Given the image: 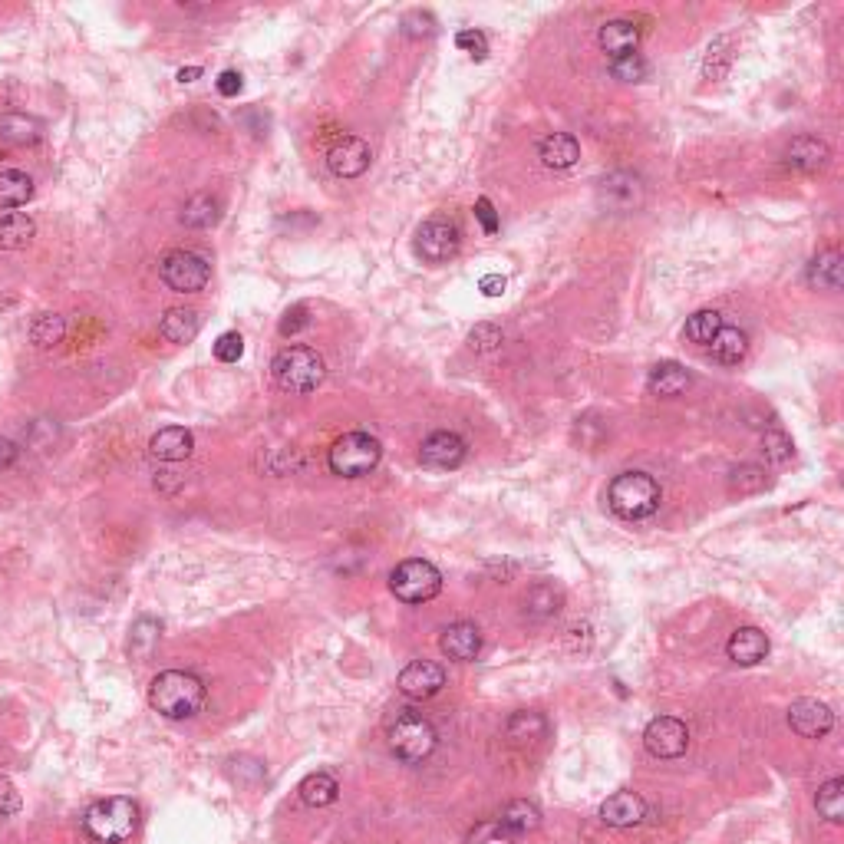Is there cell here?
I'll return each instance as SVG.
<instances>
[{
    "mask_svg": "<svg viewBox=\"0 0 844 844\" xmlns=\"http://www.w3.org/2000/svg\"><path fill=\"white\" fill-rule=\"evenodd\" d=\"M149 706L165 719H195L205 706V683L188 670H165L149 686Z\"/></svg>",
    "mask_w": 844,
    "mask_h": 844,
    "instance_id": "cell-1",
    "label": "cell"
},
{
    "mask_svg": "<svg viewBox=\"0 0 844 844\" xmlns=\"http://www.w3.org/2000/svg\"><path fill=\"white\" fill-rule=\"evenodd\" d=\"M660 502H663L660 485L647 472H620L617 479L607 485L610 512L624 521H643V518L657 515Z\"/></svg>",
    "mask_w": 844,
    "mask_h": 844,
    "instance_id": "cell-2",
    "label": "cell"
},
{
    "mask_svg": "<svg viewBox=\"0 0 844 844\" xmlns=\"http://www.w3.org/2000/svg\"><path fill=\"white\" fill-rule=\"evenodd\" d=\"M271 376H274V383L281 386L284 393L307 396V393H314L320 383H324L327 366H324V357H320L317 350L294 343V347H284V350L274 353Z\"/></svg>",
    "mask_w": 844,
    "mask_h": 844,
    "instance_id": "cell-3",
    "label": "cell"
},
{
    "mask_svg": "<svg viewBox=\"0 0 844 844\" xmlns=\"http://www.w3.org/2000/svg\"><path fill=\"white\" fill-rule=\"evenodd\" d=\"M83 828H86V835L99 844H122V841H129L132 835H136L139 808L132 798H122V795L99 798V802H93L90 808H86Z\"/></svg>",
    "mask_w": 844,
    "mask_h": 844,
    "instance_id": "cell-4",
    "label": "cell"
},
{
    "mask_svg": "<svg viewBox=\"0 0 844 844\" xmlns=\"http://www.w3.org/2000/svg\"><path fill=\"white\" fill-rule=\"evenodd\" d=\"M380 459H383V446L370 432H347L327 452L330 472L340 475V479H363V475H370L380 465Z\"/></svg>",
    "mask_w": 844,
    "mask_h": 844,
    "instance_id": "cell-5",
    "label": "cell"
},
{
    "mask_svg": "<svg viewBox=\"0 0 844 844\" xmlns=\"http://www.w3.org/2000/svg\"><path fill=\"white\" fill-rule=\"evenodd\" d=\"M386 742H390V749L399 762L406 765H419L426 762L432 752L439 746V736H436V726L429 723L426 716L419 713H399L390 732H386Z\"/></svg>",
    "mask_w": 844,
    "mask_h": 844,
    "instance_id": "cell-6",
    "label": "cell"
},
{
    "mask_svg": "<svg viewBox=\"0 0 844 844\" xmlns=\"http://www.w3.org/2000/svg\"><path fill=\"white\" fill-rule=\"evenodd\" d=\"M390 591L403 604H429L442 591V574L436 564L409 558L403 564H396V571L390 574Z\"/></svg>",
    "mask_w": 844,
    "mask_h": 844,
    "instance_id": "cell-7",
    "label": "cell"
},
{
    "mask_svg": "<svg viewBox=\"0 0 844 844\" xmlns=\"http://www.w3.org/2000/svg\"><path fill=\"white\" fill-rule=\"evenodd\" d=\"M159 277L175 294H198L211 281V264L198 251H172L162 258Z\"/></svg>",
    "mask_w": 844,
    "mask_h": 844,
    "instance_id": "cell-8",
    "label": "cell"
},
{
    "mask_svg": "<svg viewBox=\"0 0 844 844\" xmlns=\"http://www.w3.org/2000/svg\"><path fill=\"white\" fill-rule=\"evenodd\" d=\"M459 244H462V231L452 218L436 215V218L422 221L416 231V254L429 264H442V261L455 258V254H459Z\"/></svg>",
    "mask_w": 844,
    "mask_h": 844,
    "instance_id": "cell-9",
    "label": "cell"
},
{
    "mask_svg": "<svg viewBox=\"0 0 844 844\" xmlns=\"http://www.w3.org/2000/svg\"><path fill=\"white\" fill-rule=\"evenodd\" d=\"M643 746L653 759H680L690 749V729L673 716H657L643 729Z\"/></svg>",
    "mask_w": 844,
    "mask_h": 844,
    "instance_id": "cell-10",
    "label": "cell"
},
{
    "mask_svg": "<svg viewBox=\"0 0 844 844\" xmlns=\"http://www.w3.org/2000/svg\"><path fill=\"white\" fill-rule=\"evenodd\" d=\"M396 686L406 699H419L422 703V699H432L436 693H442V686H446V670L432 660H413L409 666H403Z\"/></svg>",
    "mask_w": 844,
    "mask_h": 844,
    "instance_id": "cell-11",
    "label": "cell"
},
{
    "mask_svg": "<svg viewBox=\"0 0 844 844\" xmlns=\"http://www.w3.org/2000/svg\"><path fill=\"white\" fill-rule=\"evenodd\" d=\"M465 452H469V446H465V439L459 432L442 429V432H432V436L422 439L419 462L429 465V469H459L465 462Z\"/></svg>",
    "mask_w": 844,
    "mask_h": 844,
    "instance_id": "cell-12",
    "label": "cell"
},
{
    "mask_svg": "<svg viewBox=\"0 0 844 844\" xmlns=\"http://www.w3.org/2000/svg\"><path fill=\"white\" fill-rule=\"evenodd\" d=\"M788 726L802 739H821L835 729V713L821 699H795L788 709Z\"/></svg>",
    "mask_w": 844,
    "mask_h": 844,
    "instance_id": "cell-13",
    "label": "cell"
},
{
    "mask_svg": "<svg viewBox=\"0 0 844 844\" xmlns=\"http://www.w3.org/2000/svg\"><path fill=\"white\" fill-rule=\"evenodd\" d=\"M370 159H373L370 146H366V142L357 139V136L337 139L330 146V152H327V165H330V172L337 175V179H360V175L370 169Z\"/></svg>",
    "mask_w": 844,
    "mask_h": 844,
    "instance_id": "cell-14",
    "label": "cell"
},
{
    "mask_svg": "<svg viewBox=\"0 0 844 844\" xmlns=\"http://www.w3.org/2000/svg\"><path fill=\"white\" fill-rule=\"evenodd\" d=\"M597 815L610 828H637L647 821V802L637 792H614L601 802Z\"/></svg>",
    "mask_w": 844,
    "mask_h": 844,
    "instance_id": "cell-15",
    "label": "cell"
},
{
    "mask_svg": "<svg viewBox=\"0 0 844 844\" xmlns=\"http://www.w3.org/2000/svg\"><path fill=\"white\" fill-rule=\"evenodd\" d=\"M439 650L446 653L449 660L455 663H469L479 657V650H482V633L475 624H452L442 630V637H439Z\"/></svg>",
    "mask_w": 844,
    "mask_h": 844,
    "instance_id": "cell-16",
    "label": "cell"
},
{
    "mask_svg": "<svg viewBox=\"0 0 844 844\" xmlns=\"http://www.w3.org/2000/svg\"><path fill=\"white\" fill-rule=\"evenodd\" d=\"M729 660L736 666H755L769 657V637L759 627H739L726 643Z\"/></svg>",
    "mask_w": 844,
    "mask_h": 844,
    "instance_id": "cell-17",
    "label": "cell"
},
{
    "mask_svg": "<svg viewBox=\"0 0 844 844\" xmlns=\"http://www.w3.org/2000/svg\"><path fill=\"white\" fill-rule=\"evenodd\" d=\"M597 40H601V50L610 60L630 57L640 47V27L633 20H607L601 33H597Z\"/></svg>",
    "mask_w": 844,
    "mask_h": 844,
    "instance_id": "cell-18",
    "label": "cell"
},
{
    "mask_svg": "<svg viewBox=\"0 0 844 844\" xmlns=\"http://www.w3.org/2000/svg\"><path fill=\"white\" fill-rule=\"evenodd\" d=\"M192 449H195L192 432L182 429V426H165L149 439L152 459H159V462H182L192 455Z\"/></svg>",
    "mask_w": 844,
    "mask_h": 844,
    "instance_id": "cell-19",
    "label": "cell"
},
{
    "mask_svg": "<svg viewBox=\"0 0 844 844\" xmlns=\"http://www.w3.org/2000/svg\"><path fill=\"white\" fill-rule=\"evenodd\" d=\"M785 162L788 169H798V172H818L821 165L828 162V146L815 136H798L788 142L785 149Z\"/></svg>",
    "mask_w": 844,
    "mask_h": 844,
    "instance_id": "cell-20",
    "label": "cell"
},
{
    "mask_svg": "<svg viewBox=\"0 0 844 844\" xmlns=\"http://www.w3.org/2000/svg\"><path fill=\"white\" fill-rule=\"evenodd\" d=\"M538 155L548 169H571V165L581 159V142H577L571 132H551L548 139H541Z\"/></svg>",
    "mask_w": 844,
    "mask_h": 844,
    "instance_id": "cell-21",
    "label": "cell"
},
{
    "mask_svg": "<svg viewBox=\"0 0 844 844\" xmlns=\"http://www.w3.org/2000/svg\"><path fill=\"white\" fill-rule=\"evenodd\" d=\"M690 383H693L690 373H686L680 363H657L647 376V390L660 399H673V396L686 393Z\"/></svg>",
    "mask_w": 844,
    "mask_h": 844,
    "instance_id": "cell-22",
    "label": "cell"
},
{
    "mask_svg": "<svg viewBox=\"0 0 844 844\" xmlns=\"http://www.w3.org/2000/svg\"><path fill=\"white\" fill-rule=\"evenodd\" d=\"M198 330H202V317H198V310H185V307L169 310L159 324V333L169 343H192L198 337Z\"/></svg>",
    "mask_w": 844,
    "mask_h": 844,
    "instance_id": "cell-23",
    "label": "cell"
},
{
    "mask_svg": "<svg viewBox=\"0 0 844 844\" xmlns=\"http://www.w3.org/2000/svg\"><path fill=\"white\" fill-rule=\"evenodd\" d=\"M498 821H502L512 835H531V831L541 828V808L535 802H528V798H515V802H508L502 808Z\"/></svg>",
    "mask_w": 844,
    "mask_h": 844,
    "instance_id": "cell-24",
    "label": "cell"
},
{
    "mask_svg": "<svg viewBox=\"0 0 844 844\" xmlns=\"http://www.w3.org/2000/svg\"><path fill=\"white\" fill-rule=\"evenodd\" d=\"M561 591L554 584L548 581H541L535 587H528V594H525V601H521V607H525V617L528 620H548L554 617L561 610Z\"/></svg>",
    "mask_w": 844,
    "mask_h": 844,
    "instance_id": "cell-25",
    "label": "cell"
},
{
    "mask_svg": "<svg viewBox=\"0 0 844 844\" xmlns=\"http://www.w3.org/2000/svg\"><path fill=\"white\" fill-rule=\"evenodd\" d=\"M37 235V221L30 215H20V211H10V215L0 218V248L7 251H20L27 248Z\"/></svg>",
    "mask_w": 844,
    "mask_h": 844,
    "instance_id": "cell-26",
    "label": "cell"
},
{
    "mask_svg": "<svg viewBox=\"0 0 844 844\" xmlns=\"http://www.w3.org/2000/svg\"><path fill=\"white\" fill-rule=\"evenodd\" d=\"M301 802L310 805V808H327L337 802V795H340V785L337 779H333L330 772H310L307 779L301 782Z\"/></svg>",
    "mask_w": 844,
    "mask_h": 844,
    "instance_id": "cell-27",
    "label": "cell"
},
{
    "mask_svg": "<svg viewBox=\"0 0 844 844\" xmlns=\"http://www.w3.org/2000/svg\"><path fill=\"white\" fill-rule=\"evenodd\" d=\"M43 126L27 113H4L0 116V139L14 142V146H33L40 139Z\"/></svg>",
    "mask_w": 844,
    "mask_h": 844,
    "instance_id": "cell-28",
    "label": "cell"
},
{
    "mask_svg": "<svg viewBox=\"0 0 844 844\" xmlns=\"http://www.w3.org/2000/svg\"><path fill=\"white\" fill-rule=\"evenodd\" d=\"M808 284L818 291H838L841 287V254L838 251H821L818 258L808 264Z\"/></svg>",
    "mask_w": 844,
    "mask_h": 844,
    "instance_id": "cell-29",
    "label": "cell"
},
{
    "mask_svg": "<svg viewBox=\"0 0 844 844\" xmlns=\"http://www.w3.org/2000/svg\"><path fill=\"white\" fill-rule=\"evenodd\" d=\"M33 198V179L20 169L0 172V208H20Z\"/></svg>",
    "mask_w": 844,
    "mask_h": 844,
    "instance_id": "cell-30",
    "label": "cell"
},
{
    "mask_svg": "<svg viewBox=\"0 0 844 844\" xmlns=\"http://www.w3.org/2000/svg\"><path fill=\"white\" fill-rule=\"evenodd\" d=\"M709 350H713V357L719 363H739L742 357H746V350H749V337L739 327H726L723 324L716 337H713V343H709Z\"/></svg>",
    "mask_w": 844,
    "mask_h": 844,
    "instance_id": "cell-31",
    "label": "cell"
},
{
    "mask_svg": "<svg viewBox=\"0 0 844 844\" xmlns=\"http://www.w3.org/2000/svg\"><path fill=\"white\" fill-rule=\"evenodd\" d=\"M182 225L185 228H211L218 225L221 211H218V198L211 195H192L188 202L182 205Z\"/></svg>",
    "mask_w": 844,
    "mask_h": 844,
    "instance_id": "cell-32",
    "label": "cell"
},
{
    "mask_svg": "<svg viewBox=\"0 0 844 844\" xmlns=\"http://www.w3.org/2000/svg\"><path fill=\"white\" fill-rule=\"evenodd\" d=\"M815 808H818L821 818L831 821V825H841L844 821V782L828 779L825 785H821L818 795H815Z\"/></svg>",
    "mask_w": 844,
    "mask_h": 844,
    "instance_id": "cell-33",
    "label": "cell"
},
{
    "mask_svg": "<svg viewBox=\"0 0 844 844\" xmlns=\"http://www.w3.org/2000/svg\"><path fill=\"white\" fill-rule=\"evenodd\" d=\"M159 620H152V617H139L136 624H132L129 630V653L136 660H149L152 657V650H155V643H159Z\"/></svg>",
    "mask_w": 844,
    "mask_h": 844,
    "instance_id": "cell-34",
    "label": "cell"
},
{
    "mask_svg": "<svg viewBox=\"0 0 844 844\" xmlns=\"http://www.w3.org/2000/svg\"><path fill=\"white\" fill-rule=\"evenodd\" d=\"M544 732H548V723H544L541 713H515L508 719V739L518 742V746H528V742H538L544 739Z\"/></svg>",
    "mask_w": 844,
    "mask_h": 844,
    "instance_id": "cell-35",
    "label": "cell"
},
{
    "mask_svg": "<svg viewBox=\"0 0 844 844\" xmlns=\"http://www.w3.org/2000/svg\"><path fill=\"white\" fill-rule=\"evenodd\" d=\"M719 327H723V317H719L716 310H696V314L686 320V340L709 347L713 337L719 333Z\"/></svg>",
    "mask_w": 844,
    "mask_h": 844,
    "instance_id": "cell-36",
    "label": "cell"
},
{
    "mask_svg": "<svg viewBox=\"0 0 844 844\" xmlns=\"http://www.w3.org/2000/svg\"><path fill=\"white\" fill-rule=\"evenodd\" d=\"M729 63H732V37H716L706 50V63H703L706 80H723L729 73Z\"/></svg>",
    "mask_w": 844,
    "mask_h": 844,
    "instance_id": "cell-37",
    "label": "cell"
},
{
    "mask_svg": "<svg viewBox=\"0 0 844 844\" xmlns=\"http://www.w3.org/2000/svg\"><path fill=\"white\" fill-rule=\"evenodd\" d=\"M66 333V320L60 314H40L37 320L30 324V340L37 343V347H57Z\"/></svg>",
    "mask_w": 844,
    "mask_h": 844,
    "instance_id": "cell-38",
    "label": "cell"
},
{
    "mask_svg": "<svg viewBox=\"0 0 844 844\" xmlns=\"http://www.w3.org/2000/svg\"><path fill=\"white\" fill-rule=\"evenodd\" d=\"M765 482L769 479H765V469H759V465H739V469L729 472L732 495H755V492H762Z\"/></svg>",
    "mask_w": 844,
    "mask_h": 844,
    "instance_id": "cell-39",
    "label": "cell"
},
{
    "mask_svg": "<svg viewBox=\"0 0 844 844\" xmlns=\"http://www.w3.org/2000/svg\"><path fill=\"white\" fill-rule=\"evenodd\" d=\"M650 66L647 60L640 57V53H630V57H620V60H610V76L620 83H640L647 80Z\"/></svg>",
    "mask_w": 844,
    "mask_h": 844,
    "instance_id": "cell-40",
    "label": "cell"
},
{
    "mask_svg": "<svg viewBox=\"0 0 844 844\" xmlns=\"http://www.w3.org/2000/svg\"><path fill=\"white\" fill-rule=\"evenodd\" d=\"M469 844H518V835H512L502 821H482L469 831Z\"/></svg>",
    "mask_w": 844,
    "mask_h": 844,
    "instance_id": "cell-41",
    "label": "cell"
},
{
    "mask_svg": "<svg viewBox=\"0 0 844 844\" xmlns=\"http://www.w3.org/2000/svg\"><path fill=\"white\" fill-rule=\"evenodd\" d=\"M762 446H765V455H769L772 462H788V459H792V452H795L792 439H788L785 432L775 429V426L762 436Z\"/></svg>",
    "mask_w": 844,
    "mask_h": 844,
    "instance_id": "cell-42",
    "label": "cell"
},
{
    "mask_svg": "<svg viewBox=\"0 0 844 844\" xmlns=\"http://www.w3.org/2000/svg\"><path fill=\"white\" fill-rule=\"evenodd\" d=\"M244 357V337L238 330H228V333H221V337L215 340V360L221 363H238Z\"/></svg>",
    "mask_w": 844,
    "mask_h": 844,
    "instance_id": "cell-43",
    "label": "cell"
},
{
    "mask_svg": "<svg viewBox=\"0 0 844 844\" xmlns=\"http://www.w3.org/2000/svg\"><path fill=\"white\" fill-rule=\"evenodd\" d=\"M455 47L465 50V53H472L475 60H485L488 40H485L482 30H459V33H455Z\"/></svg>",
    "mask_w": 844,
    "mask_h": 844,
    "instance_id": "cell-44",
    "label": "cell"
},
{
    "mask_svg": "<svg viewBox=\"0 0 844 844\" xmlns=\"http://www.w3.org/2000/svg\"><path fill=\"white\" fill-rule=\"evenodd\" d=\"M20 812V792L17 785L0 775V818H10Z\"/></svg>",
    "mask_w": 844,
    "mask_h": 844,
    "instance_id": "cell-45",
    "label": "cell"
},
{
    "mask_svg": "<svg viewBox=\"0 0 844 844\" xmlns=\"http://www.w3.org/2000/svg\"><path fill=\"white\" fill-rule=\"evenodd\" d=\"M307 324H310L307 307H304V304H297V307H291V310H287V314H284V320H281V333H284V337H294V333H301Z\"/></svg>",
    "mask_w": 844,
    "mask_h": 844,
    "instance_id": "cell-46",
    "label": "cell"
},
{
    "mask_svg": "<svg viewBox=\"0 0 844 844\" xmlns=\"http://www.w3.org/2000/svg\"><path fill=\"white\" fill-rule=\"evenodd\" d=\"M469 340H472L475 350H492V347H498V343H502V330L492 327V324H482V327L472 330Z\"/></svg>",
    "mask_w": 844,
    "mask_h": 844,
    "instance_id": "cell-47",
    "label": "cell"
},
{
    "mask_svg": "<svg viewBox=\"0 0 844 844\" xmlns=\"http://www.w3.org/2000/svg\"><path fill=\"white\" fill-rule=\"evenodd\" d=\"M475 218L482 221V228H485V235H495L498 231V218H495V205L488 202V198H479L475 202Z\"/></svg>",
    "mask_w": 844,
    "mask_h": 844,
    "instance_id": "cell-48",
    "label": "cell"
},
{
    "mask_svg": "<svg viewBox=\"0 0 844 844\" xmlns=\"http://www.w3.org/2000/svg\"><path fill=\"white\" fill-rule=\"evenodd\" d=\"M17 459H20L17 442H14V439H7V436H0V472L14 469V462H17Z\"/></svg>",
    "mask_w": 844,
    "mask_h": 844,
    "instance_id": "cell-49",
    "label": "cell"
},
{
    "mask_svg": "<svg viewBox=\"0 0 844 844\" xmlns=\"http://www.w3.org/2000/svg\"><path fill=\"white\" fill-rule=\"evenodd\" d=\"M505 287H508L505 274H485L482 281H479V291H482L485 297H502Z\"/></svg>",
    "mask_w": 844,
    "mask_h": 844,
    "instance_id": "cell-50",
    "label": "cell"
},
{
    "mask_svg": "<svg viewBox=\"0 0 844 844\" xmlns=\"http://www.w3.org/2000/svg\"><path fill=\"white\" fill-rule=\"evenodd\" d=\"M218 93L221 96H238L241 93V73H235V70H225L218 76Z\"/></svg>",
    "mask_w": 844,
    "mask_h": 844,
    "instance_id": "cell-51",
    "label": "cell"
},
{
    "mask_svg": "<svg viewBox=\"0 0 844 844\" xmlns=\"http://www.w3.org/2000/svg\"><path fill=\"white\" fill-rule=\"evenodd\" d=\"M202 76V66H182L179 70V83H195Z\"/></svg>",
    "mask_w": 844,
    "mask_h": 844,
    "instance_id": "cell-52",
    "label": "cell"
}]
</instances>
